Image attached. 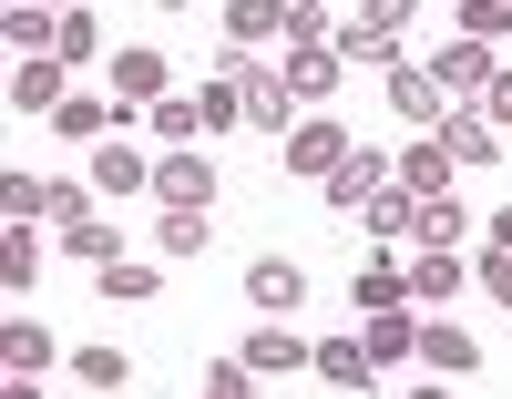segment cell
Wrapping results in <instances>:
<instances>
[{
  "instance_id": "1",
  "label": "cell",
  "mask_w": 512,
  "mask_h": 399,
  "mask_svg": "<svg viewBox=\"0 0 512 399\" xmlns=\"http://www.w3.org/2000/svg\"><path fill=\"white\" fill-rule=\"evenodd\" d=\"M390 174H400V164H390V154H379V144H349V154H338V164L318 174V195H328L338 215H359V205H369L379 185H390Z\"/></svg>"
},
{
  "instance_id": "2",
  "label": "cell",
  "mask_w": 512,
  "mask_h": 399,
  "mask_svg": "<svg viewBox=\"0 0 512 399\" xmlns=\"http://www.w3.org/2000/svg\"><path fill=\"white\" fill-rule=\"evenodd\" d=\"M390 113H400V123H420V133H441V113H451V93H441V72L400 52V62H390Z\"/></svg>"
},
{
  "instance_id": "3",
  "label": "cell",
  "mask_w": 512,
  "mask_h": 399,
  "mask_svg": "<svg viewBox=\"0 0 512 399\" xmlns=\"http://www.w3.org/2000/svg\"><path fill=\"white\" fill-rule=\"evenodd\" d=\"M297 297H308V266L297 256H246V307L256 318H297Z\"/></svg>"
},
{
  "instance_id": "4",
  "label": "cell",
  "mask_w": 512,
  "mask_h": 399,
  "mask_svg": "<svg viewBox=\"0 0 512 399\" xmlns=\"http://www.w3.org/2000/svg\"><path fill=\"white\" fill-rule=\"evenodd\" d=\"M154 195L164 205H216V164H205V144H164L154 154Z\"/></svg>"
},
{
  "instance_id": "5",
  "label": "cell",
  "mask_w": 512,
  "mask_h": 399,
  "mask_svg": "<svg viewBox=\"0 0 512 399\" xmlns=\"http://www.w3.org/2000/svg\"><path fill=\"white\" fill-rule=\"evenodd\" d=\"M441 144H451L461 174H482V164H502V123H492L482 103H451V113H441Z\"/></svg>"
},
{
  "instance_id": "6",
  "label": "cell",
  "mask_w": 512,
  "mask_h": 399,
  "mask_svg": "<svg viewBox=\"0 0 512 399\" xmlns=\"http://www.w3.org/2000/svg\"><path fill=\"white\" fill-rule=\"evenodd\" d=\"M277 72H287V93H297V103H328L338 82H349V62H338L328 41H287V52H277Z\"/></svg>"
},
{
  "instance_id": "7",
  "label": "cell",
  "mask_w": 512,
  "mask_h": 399,
  "mask_svg": "<svg viewBox=\"0 0 512 399\" xmlns=\"http://www.w3.org/2000/svg\"><path fill=\"white\" fill-rule=\"evenodd\" d=\"M328 52L349 62V72H390V62H400V31H390V21H369V11H349V21L328 31Z\"/></svg>"
},
{
  "instance_id": "8",
  "label": "cell",
  "mask_w": 512,
  "mask_h": 399,
  "mask_svg": "<svg viewBox=\"0 0 512 399\" xmlns=\"http://www.w3.org/2000/svg\"><path fill=\"white\" fill-rule=\"evenodd\" d=\"M164 82H175V72H164V52H144V41H123V52H113V103H123V113H154Z\"/></svg>"
},
{
  "instance_id": "9",
  "label": "cell",
  "mask_w": 512,
  "mask_h": 399,
  "mask_svg": "<svg viewBox=\"0 0 512 399\" xmlns=\"http://www.w3.org/2000/svg\"><path fill=\"white\" fill-rule=\"evenodd\" d=\"M461 287H472V256H451V246H410V307H451Z\"/></svg>"
},
{
  "instance_id": "10",
  "label": "cell",
  "mask_w": 512,
  "mask_h": 399,
  "mask_svg": "<svg viewBox=\"0 0 512 399\" xmlns=\"http://www.w3.org/2000/svg\"><path fill=\"white\" fill-rule=\"evenodd\" d=\"M277 154H287V174H328L338 154H349V133H338L328 113H297V123H287V144H277Z\"/></svg>"
},
{
  "instance_id": "11",
  "label": "cell",
  "mask_w": 512,
  "mask_h": 399,
  "mask_svg": "<svg viewBox=\"0 0 512 399\" xmlns=\"http://www.w3.org/2000/svg\"><path fill=\"white\" fill-rule=\"evenodd\" d=\"M236 93H246V123H256V133H287V123H297V93H287V72H277V62H246Z\"/></svg>"
},
{
  "instance_id": "12",
  "label": "cell",
  "mask_w": 512,
  "mask_h": 399,
  "mask_svg": "<svg viewBox=\"0 0 512 399\" xmlns=\"http://www.w3.org/2000/svg\"><path fill=\"white\" fill-rule=\"evenodd\" d=\"M41 123H52L62 144H103V133H123V103H103V93H62Z\"/></svg>"
},
{
  "instance_id": "13",
  "label": "cell",
  "mask_w": 512,
  "mask_h": 399,
  "mask_svg": "<svg viewBox=\"0 0 512 399\" xmlns=\"http://www.w3.org/2000/svg\"><path fill=\"white\" fill-rule=\"evenodd\" d=\"M420 369H441V379H472V369H482V338H461V328L441 318V307H431V318H420Z\"/></svg>"
},
{
  "instance_id": "14",
  "label": "cell",
  "mask_w": 512,
  "mask_h": 399,
  "mask_svg": "<svg viewBox=\"0 0 512 399\" xmlns=\"http://www.w3.org/2000/svg\"><path fill=\"white\" fill-rule=\"evenodd\" d=\"M431 72H441V93H451V103H482V82H492L502 62H492V41H441V62H431Z\"/></svg>"
},
{
  "instance_id": "15",
  "label": "cell",
  "mask_w": 512,
  "mask_h": 399,
  "mask_svg": "<svg viewBox=\"0 0 512 399\" xmlns=\"http://www.w3.org/2000/svg\"><path fill=\"white\" fill-rule=\"evenodd\" d=\"M52 359H62V338L41 328V318H11V328H0V369H11L21 389H31L41 369H52Z\"/></svg>"
},
{
  "instance_id": "16",
  "label": "cell",
  "mask_w": 512,
  "mask_h": 399,
  "mask_svg": "<svg viewBox=\"0 0 512 399\" xmlns=\"http://www.w3.org/2000/svg\"><path fill=\"white\" fill-rule=\"evenodd\" d=\"M72 93V62H52V52H21V72H11V113H52Z\"/></svg>"
},
{
  "instance_id": "17",
  "label": "cell",
  "mask_w": 512,
  "mask_h": 399,
  "mask_svg": "<svg viewBox=\"0 0 512 399\" xmlns=\"http://www.w3.org/2000/svg\"><path fill=\"white\" fill-rule=\"evenodd\" d=\"M359 338H369V359H379V369L420 359V318H410V307H369V318H359Z\"/></svg>"
},
{
  "instance_id": "18",
  "label": "cell",
  "mask_w": 512,
  "mask_h": 399,
  "mask_svg": "<svg viewBox=\"0 0 512 399\" xmlns=\"http://www.w3.org/2000/svg\"><path fill=\"white\" fill-rule=\"evenodd\" d=\"M93 185L123 205V195H144V185H154V164H144L134 144H123V133H103V144H93Z\"/></svg>"
},
{
  "instance_id": "19",
  "label": "cell",
  "mask_w": 512,
  "mask_h": 399,
  "mask_svg": "<svg viewBox=\"0 0 512 399\" xmlns=\"http://www.w3.org/2000/svg\"><path fill=\"white\" fill-rule=\"evenodd\" d=\"M359 226L379 236V246H410V226H420V195L400 185V174H390V185H379L369 205H359Z\"/></svg>"
},
{
  "instance_id": "20",
  "label": "cell",
  "mask_w": 512,
  "mask_h": 399,
  "mask_svg": "<svg viewBox=\"0 0 512 399\" xmlns=\"http://www.w3.org/2000/svg\"><path fill=\"white\" fill-rule=\"evenodd\" d=\"M93 287H103L113 307H144V297L164 287V266H154V256H134V246H123V256H103V266H93Z\"/></svg>"
},
{
  "instance_id": "21",
  "label": "cell",
  "mask_w": 512,
  "mask_h": 399,
  "mask_svg": "<svg viewBox=\"0 0 512 399\" xmlns=\"http://www.w3.org/2000/svg\"><path fill=\"white\" fill-rule=\"evenodd\" d=\"M308 369H318L328 389H369V379H379V359H369V338H318V348H308Z\"/></svg>"
},
{
  "instance_id": "22",
  "label": "cell",
  "mask_w": 512,
  "mask_h": 399,
  "mask_svg": "<svg viewBox=\"0 0 512 399\" xmlns=\"http://www.w3.org/2000/svg\"><path fill=\"white\" fill-rule=\"evenodd\" d=\"M349 297H359V318H369V307H410V266H400V256H359Z\"/></svg>"
},
{
  "instance_id": "23",
  "label": "cell",
  "mask_w": 512,
  "mask_h": 399,
  "mask_svg": "<svg viewBox=\"0 0 512 399\" xmlns=\"http://www.w3.org/2000/svg\"><path fill=\"white\" fill-rule=\"evenodd\" d=\"M410 246H472V205H461V195H420Z\"/></svg>"
},
{
  "instance_id": "24",
  "label": "cell",
  "mask_w": 512,
  "mask_h": 399,
  "mask_svg": "<svg viewBox=\"0 0 512 399\" xmlns=\"http://www.w3.org/2000/svg\"><path fill=\"white\" fill-rule=\"evenodd\" d=\"M246 369H256V379H287V369H308V338H287V318H267V328L246 338Z\"/></svg>"
},
{
  "instance_id": "25",
  "label": "cell",
  "mask_w": 512,
  "mask_h": 399,
  "mask_svg": "<svg viewBox=\"0 0 512 399\" xmlns=\"http://www.w3.org/2000/svg\"><path fill=\"white\" fill-rule=\"evenodd\" d=\"M451 174H461V164H451L441 133H420V144L400 154V185H410V195H451Z\"/></svg>"
},
{
  "instance_id": "26",
  "label": "cell",
  "mask_w": 512,
  "mask_h": 399,
  "mask_svg": "<svg viewBox=\"0 0 512 399\" xmlns=\"http://www.w3.org/2000/svg\"><path fill=\"white\" fill-rule=\"evenodd\" d=\"M93 174H52V185H41V226H82V215H93Z\"/></svg>"
},
{
  "instance_id": "27",
  "label": "cell",
  "mask_w": 512,
  "mask_h": 399,
  "mask_svg": "<svg viewBox=\"0 0 512 399\" xmlns=\"http://www.w3.org/2000/svg\"><path fill=\"white\" fill-rule=\"evenodd\" d=\"M154 256H205V205H164L154 215Z\"/></svg>"
},
{
  "instance_id": "28",
  "label": "cell",
  "mask_w": 512,
  "mask_h": 399,
  "mask_svg": "<svg viewBox=\"0 0 512 399\" xmlns=\"http://www.w3.org/2000/svg\"><path fill=\"white\" fill-rule=\"evenodd\" d=\"M0 277H11V297H31V277H41V236H31V215H11V236H0Z\"/></svg>"
},
{
  "instance_id": "29",
  "label": "cell",
  "mask_w": 512,
  "mask_h": 399,
  "mask_svg": "<svg viewBox=\"0 0 512 399\" xmlns=\"http://www.w3.org/2000/svg\"><path fill=\"white\" fill-rule=\"evenodd\" d=\"M93 52H103V21H93V11H62V21H52V62H72V72H82Z\"/></svg>"
},
{
  "instance_id": "30",
  "label": "cell",
  "mask_w": 512,
  "mask_h": 399,
  "mask_svg": "<svg viewBox=\"0 0 512 399\" xmlns=\"http://www.w3.org/2000/svg\"><path fill=\"white\" fill-rule=\"evenodd\" d=\"M144 123H154V144H205V113H195V93H164Z\"/></svg>"
},
{
  "instance_id": "31",
  "label": "cell",
  "mask_w": 512,
  "mask_h": 399,
  "mask_svg": "<svg viewBox=\"0 0 512 399\" xmlns=\"http://www.w3.org/2000/svg\"><path fill=\"white\" fill-rule=\"evenodd\" d=\"M277 11H287V0H226V41H246V52L277 41Z\"/></svg>"
},
{
  "instance_id": "32",
  "label": "cell",
  "mask_w": 512,
  "mask_h": 399,
  "mask_svg": "<svg viewBox=\"0 0 512 399\" xmlns=\"http://www.w3.org/2000/svg\"><path fill=\"white\" fill-rule=\"evenodd\" d=\"M461 41H492V52H502V41H512V0H461Z\"/></svg>"
},
{
  "instance_id": "33",
  "label": "cell",
  "mask_w": 512,
  "mask_h": 399,
  "mask_svg": "<svg viewBox=\"0 0 512 399\" xmlns=\"http://www.w3.org/2000/svg\"><path fill=\"white\" fill-rule=\"evenodd\" d=\"M52 21H62V11H31V0H11V11H0L11 52H52Z\"/></svg>"
},
{
  "instance_id": "34",
  "label": "cell",
  "mask_w": 512,
  "mask_h": 399,
  "mask_svg": "<svg viewBox=\"0 0 512 399\" xmlns=\"http://www.w3.org/2000/svg\"><path fill=\"white\" fill-rule=\"evenodd\" d=\"M72 379H82V389H123V379H134V359H123V348H82Z\"/></svg>"
},
{
  "instance_id": "35",
  "label": "cell",
  "mask_w": 512,
  "mask_h": 399,
  "mask_svg": "<svg viewBox=\"0 0 512 399\" xmlns=\"http://www.w3.org/2000/svg\"><path fill=\"white\" fill-rule=\"evenodd\" d=\"M195 113H205V133H226V123H246V93H236V82H216V72H205Z\"/></svg>"
},
{
  "instance_id": "36",
  "label": "cell",
  "mask_w": 512,
  "mask_h": 399,
  "mask_svg": "<svg viewBox=\"0 0 512 399\" xmlns=\"http://www.w3.org/2000/svg\"><path fill=\"white\" fill-rule=\"evenodd\" d=\"M338 21H328V0H287L277 11V41H328Z\"/></svg>"
},
{
  "instance_id": "37",
  "label": "cell",
  "mask_w": 512,
  "mask_h": 399,
  "mask_svg": "<svg viewBox=\"0 0 512 399\" xmlns=\"http://www.w3.org/2000/svg\"><path fill=\"white\" fill-rule=\"evenodd\" d=\"M62 246L103 266V256H123V226H103V215H82V226H62Z\"/></svg>"
},
{
  "instance_id": "38",
  "label": "cell",
  "mask_w": 512,
  "mask_h": 399,
  "mask_svg": "<svg viewBox=\"0 0 512 399\" xmlns=\"http://www.w3.org/2000/svg\"><path fill=\"white\" fill-rule=\"evenodd\" d=\"M205 389H216V399H246V389H267V379H256L246 348H236V359H205Z\"/></svg>"
},
{
  "instance_id": "39",
  "label": "cell",
  "mask_w": 512,
  "mask_h": 399,
  "mask_svg": "<svg viewBox=\"0 0 512 399\" xmlns=\"http://www.w3.org/2000/svg\"><path fill=\"white\" fill-rule=\"evenodd\" d=\"M472 287H482L492 307H512V246H492V256H472Z\"/></svg>"
},
{
  "instance_id": "40",
  "label": "cell",
  "mask_w": 512,
  "mask_h": 399,
  "mask_svg": "<svg viewBox=\"0 0 512 399\" xmlns=\"http://www.w3.org/2000/svg\"><path fill=\"white\" fill-rule=\"evenodd\" d=\"M482 113H492V123H502V133H512V62H502V72H492V82H482Z\"/></svg>"
},
{
  "instance_id": "41",
  "label": "cell",
  "mask_w": 512,
  "mask_h": 399,
  "mask_svg": "<svg viewBox=\"0 0 512 399\" xmlns=\"http://www.w3.org/2000/svg\"><path fill=\"white\" fill-rule=\"evenodd\" d=\"M359 11H369V21H390V31H410V21H420V0H359Z\"/></svg>"
},
{
  "instance_id": "42",
  "label": "cell",
  "mask_w": 512,
  "mask_h": 399,
  "mask_svg": "<svg viewBox=\"0 0 512 399\" xmlns=\"http://www.w3.org/2000/svg\"><path fill=\"white\" fill-rule=\"evenodd\" d=\"M482 246H512V205H492V215H482Z\"/></svg>"
},
{
  "instance_id": "43",
  "label": "cell",
  "mask_w": 512,
  "mask_h": 399,
  "mask_svg": "<svg viewBox=\"0 0 512 399\" xmlns=\"http://www.w3.org/2000/svg\"><path fill=\"white\" fill-rule=\"evenodd\" d=\"M31 11H72V0H31Z\"/></svg>"
},
{
  "instance_id": "44",
  "label": "cell",
  "mask_w": 512,
  "mask_h": 399,
  "mask_svg": "<svg viewBox=\"0 0 512 399\" xmlns=\"http://www.w3.org/2000/svg\"><path fill=\"white\" fill-rule=\"evenodd\" d=\"M154 11H185V0H154Z\"/></svg>"
}]
</instances>
